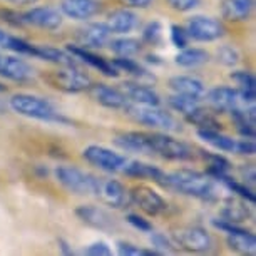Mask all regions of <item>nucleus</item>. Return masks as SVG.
<instances>
[{"mask_svg":"<svg viewBox=\"0 0 256 256\" xmlns=\"http://www.w3.org/2000/svg\"><path fill=\"white\" fill-rule=\"evenodd\" d=\"M164 186L176 192H181L184 196L196 198V200H202V201L216 200L214 180L208 176L206 172L192 171V169H178V171H172L166 174Z\"/></svg>","mask_w":256,"mask_h":256,"instance_id":"1","label":"nucleus"},{"mask_svg":"<svg viewBox=\"0 0 256 256\" xmlns=\"http://www.w3.org/2000/svg\"><path fill=\"white\" fill-rule=\"evenodd\" d=\"M8 108L14 112L26 116L28 119L44 120V122H56V124H70V120L62 116L49 100L38 98L34 94H14L8 99Z\"/></svg>","mask_w":256,"mask_h":256,"instance_id":"2","label":"nucleus"},{"mask_svg":"<svg viewBox=\"0 0 256 256\" xmlns=\"http://www.w3.org/2000/svg\"><path fill=\"white\" fill-rule=\"evenodd\" d=\"M124 112L134 122L148 126V128L156 129V131H164V132L181 131L180 120L171 112L161 109L159 106H139V104L128 102L124 106Z\"/></svg>","mask_w":256,"mask_h":256,"instance_id":"3","label":"nucleus"},{"mask_svg":"<svg viewBox=\"0 0 256 256\" xmlns=\"http://www.w3.org/2000/svg\"><path fill=\"white\" fill-rule=\"evenodd\" d=\"M56 180L66 188L67 191L76 192V194H94L98 190L99 178L89 172L82 171L76 166H57Z\"/></svg>","mask_w":256,"mask_h":256,"instance_id":"4","label":"nucleus"},{"mask_svg":"<svg viewBox=\"0 0 256 256\" xmlns=\"http://www.w3.org/2000/svg\"><path fill=\"white\" fill-rule=\"evenodd\" d=\"M44 79L49 82L54 89L62 90V92H66V94L84 92V90H88L90 88V84H92L90 77L77 69V66L60 67L59 70L49 72Z\"/></svg>","mask_w":256,"mask_h":256,"instance_id":"5","label":"nucleus"},{"mask_svg":"<svg viewBox=\"0 0 256 256\" xmlns=\"http://www.w3.org/2000/svg\"><path fill=\"white\" fill-rule=\"evenodd\" d=\"M151 136V152L168 161H190L194 156L192 149L180 139H174L166 132H149Z\"/></svg>","mask_w":256,"mask_h":256,"instance_id":"6","label":"nucleus"},{"mask_svg":"<svg viewBox=\"0 0 256 256\" xmlns=\"http://www.w3.org/2000/svg\"><path fill=\"white\" fill-rule=\"evenodd\" d=\"M184 30L188 37L196 42H214L220 40L221 37H224L226 27L223 22L214 17L194 16L188 18Z\"/></svg>","mask_w":256,"mask_h":256,"instance_id":"7","label":"nucleus"},{"mask_svg":"<svg viewBox=\"0 0 256 256\" xmlns=\"http://www.w3.org/2000/svg\"><path fill=\"white\" fill-rule=\"evenodd\" d=\"M82 158L88 161L90 166H96L102 169L106 172H122L128 158L122 154L112 151V149L106 146H98V144H90L82 151Z\"/></svg>","mask_w":256,"mask_h":256,"instance_id":"8","label":"nucleus"},{"mask_svg":"<svg viewBox=\"0 0 256 256\" xmlns=\"http://www.w3.org/2000/svg\"><path fill=\"white\" fill-rule=\"evenodd\" d=\"M172 240L178 248L190 253H206L212 248V238L201 226H184L172 233Z\"/></svg>","mask_w":256,"mask_h":256,"instance_id":"9","label":"nucleus"},{"mask_svg":"<svg viewBox=\"0 0 256 256\" xmlns=\"http://www.w3.org/2000/svg\"><path fill=\"white\" fill-rule=\"evenodd\" d=\"M129 201H132L139 210L149 216H159L168 210L166 200L149 186H136L129 192Z\"/></svg>","mask_w":256,"mask_h":256,"instance_id":"10","label":"nucleus"},{"mask_svg":"<svg viewBox=\"0 0 256 256\" xmlns=\"http://www.w3.org/2000/svg\"><path fill=\"white\" fill-rule=\"evenodd\" d=\"M22 20L26 26L42 28V30H56L62 26L64 16L54 7H32L30 10L22 14Z\"/></svg>","mask_w":256,"mask_h":256,"instance_id":"11","label":"nucleus"},{"mask_svg":"<svg viewBox=\"0 0 256 256\" xmlns=\"http://www.w3.org/2000/svg\"><path fill=\"white\" fill-rule=\"evenodd\" d=\"M96 196L100 198V201L106 202L110 208H124L129 202V192L124 184L118 180H102L99 178Z\"/></svg>","mask_w":256,"mask_h":256,"instance_id":"12","label":"nucleus"},{"mask_svg":"<svg viewBox=\"0 0 256 256\" xmlns=\"http://www.w3.org/2000/svg\"><path fill=\"white\" fill-rule=\"evenodd\" d=\"M120 92L126 96L128 102L139 106H161V98L152 88L139 80H128L120 84Z\"/></svg>","mask_w":256,"mask_h":256,"instance_id":"13","label":"nucleus"},{"mask_svg":"<svg viewBox=\"0 0 256 256\" xmlns=\"http://www.w3.org/2000/svg\"><path fill=\"white\" fill-rule=\"evenodd\" d=\"M66 50L70 52V54L74 56L77 60H80V62H84V64L90 66L92 69L99 70L100 74H104L106 77H119L118 67H116L112 62L108 60V59H104V57H100L98 54H94L92 50L86 49V47L69 44V46L66 47Z\"/></svg>","mask_w":256,"mask_h":256,"instance_id":"14","label":"nucleus"},{"mask_svg":"<svg viewBox=\"0 0 256 256\" xmlns=\"http://www.w3.org/2000/svg\"><path fill=\"white\" fill-rule=\"evenodd\" d=\"M238 90L230 88V86H216L211 90H208L206 94V102L216 114L230 112L231 109L238 106Z\"/></svg>","mask_w":256,"mask_h":256,"instance_id":"15","label":"nucleus"},{"mask_svg":"<svg viewBox=\"0 0 256 256\" xmlns=\"http://www.w3.org/2000/svg\"><path fill=\"white\" fill-rule=\"evenodd\" d=\"M0 77L14 82H28L34 77V69L16 56L0 54Z\"/></svg>","mask_w":256,"mask_h":256,"instance_id":"16","label":"nucleus"},{"mask_svg":"<svg viewBox=\"0 0 256 256\" xmlns=\"http://www.w3.org/2000/svg\"><path fill=\"white\" fill-rule=\"evenodd\" d=\"M76 216L82 223L99 231H109L114 228V220L108 211L99 206L82 204L76 210Z\"/></svg>","mask_w":256,"mask_h":256,"instance_id":"17","label":"nucleus"},{"mask_svg":"<svg viewBox=\"0 0 256 256\" xmlns=\"http://www.w3.org/2000/svg\"><path fill=\"white\" fill-rule=\"evenodd\" d=\"M77 38L86 49H99L110 40V30L106 26V22H92L80 28Z\"/></svg>","mask_w":256,"mask_h":256,"instance_id":"18","label":"nucleus"},{"mask_svg":"<svg viewBox=\"0 0 256 256\" xmlns=\"http://www.w3.org/2000/svg\"><path fill=\"white\" fill-rule=\"evenodd\" d=\"M120 174L136 178V180H151L161 186H164V182H166V172H164L162 169H159L158 166H152V164L138 161V159H128Z\"/></svg>","mask_w":256,"mask_h":256,"instance_id":"19","label":"nucleus"},{"mask_svg":"<svg viewBox=\"0 0 256 256\" xmlns=\"http://www.w3.org/2000/svg\"><path fill=\"white\" fill-rule=\"evenodd\" d=\"M100 12L98 0H62L60 14L74 20H88Z\"/></svg>","mask_w":256,"mask_h":256,"instance_id":"20","label":"nucleus"},{"mask_svg":"<svg viewBox=\"0 0 256 256\" xmlns=\"http://www.w3.org/2000/svg\"><path fill=\"white\" fill-rule=\"evenodd\" d=\"M89 96L92 98L96 102L100 104L102 108L108 109H124V106L128 104L126 96L120 92L119 89L110 88L106 84H90Z\"/></svg>","mask_w":256,"mask_h":256,"instance_id":"21","label":"nucleus"},{"mask_svg":"<svg viewBox=\"0 0 256 256\" xmlns=\"http://www.w3.org/2000/svg\"><path fill=\"white\" fill-rule=\"evenodd\" d=\"M114 144L128 152H139V154H152L151 152V136L149 132L129 131L118 134L114 138Z\"/></svg>","mask_w":256,"mask_h":256,"instance_id":"22","label":"nucleus"},{"mask_svg":"<svg viewBox=\"0 0 256 256\" xmlns=\"http://www.w3.org/2000/svg\"><path fill=\"white\" fill-rule=\"evenodd\" d=\"M106 26L109 27L110 34L126 36L139 26V17L136 12L129 10V8H118V10H112L108 16Z\"/></svg>","mask_w":256,"mask_h":256,"instance_id":"23","label":"nucleus"},{"mask_svg":"<svg viewBox=\"0 0 256 256\" xmlns=\"http://www.w3.org/2000/svg\"><path fill=\"white\" fill-rule=\"evenodd\" d=\"M246 204H248V202L243 201L238 196L226 198V200H223V202H221L220 218L224 221H230V223H234V224L244 223L251 214Z\"/></svg>","mask_w":256,"mask_h":256,"instance_id":"24","label":"nucleus"},{"mask_svg":"<svg viewBox=\"0 0 256 256\" xmlns=\"http://www.w3.org/2000/svg\"><path fill=\"white\" fill-rule=\"evenodd\" d=\"M32 57L50 62V64H56L59 67L77 66V59L70 54V52L60 50V49H57V47H50V46H36L34 44V56Z\"/></svg>","mask_w":256,"mask_h":256,"instance_id":"25","label":"nucleus"},{"mask_svg":"<svg viewBox=\"0 0 256 256\" xmlns=\"http://www.w3.org/2000/svg\"><path fill=\"white\" fill-rule=\"evenodd\" d=\"M169 89L174 94L190 96V98L201 99L204 96V84L202 80L192 76H174L169 79Z\"/></svg>","mask_w":256,"mask_h":256,"instance_id":"26","label":"nucleus"},{"mask_svg":"<svg viewBox=\"0 0 256 256\" xmlns=\"http://www.w3.org/2000/svg\"><path fill=\"white\" fill-rule=\"evenodd\" d=\"M254 0H224L221 6V16L228 22L248 20L253 10Z\"/></svg>","mask_w":256,"mask_h":256,"instance_id":"27","label":"nucleus"},{"mask_svg":"<svg viewBox=\"0 0 256 256\" xmlns=\"http://www.w3.org/2000/svg\"><path fill=\"white\" fill-rule=\"evenodd\" d=\"M231 79L238 84V98L246 104H254L256 98V79L248 70L231 72Z\"/></svg>","mask_w":256,"mask_h":256,"instance_id":"28","label":"nucleus"},{"mask_svg":"<svg viewBox=\"0 0 256 256\" xmlns=\"http://www.w3.org/2000/svg\"><path fill=\"white\" fill-rule=\"evenodd\" d=\"M198 138L202 139L206 144H210L214 149H218V151L234 152L236 141L221 131H216V129H198Z\"/></svg>","mask_w":256,"mask_h":256,"instance_id":"29","label":"nucleus"},{"mask_svg":"<svg viewBox=\"0 0 256 256\" xmlns=\"http://www.w3.org/2000/svg\"><path fill=\"white\" fill-rule=\"evenodd\" d=\"M202 159L206 161V174L212 178L214 181H218L221 176L230 174L231 171V162L224 156H221L218 152H210V151H201Z\"/></svg>","mask_w":256,"mask_h":256,"instance_id":"30","label":"nucleus"},{"mask_svg":"<svg viewBox=\"0 0 256 256\" xmlns=\"http://www.w3.org/2000/svg\"><path fill=\"white\" fill-rule=\"evenodd\" d=\"M184 119L186 122L192 124L196 129H216V131H221V122L214 118V114L210 109L202 108V106H198L192 112L184 116Z\"/></svg>","mask_w":256,"mask_h":256,"instance_id":"31","label":"nucleus"},{"mask_svg":"<svg viewBox=\"0 0 256 256\" xmlns=\"http://www.w3.org/2000/svg\"><path fill=\"white\" fill-rule=\"evenodd\" d=\"M112 64L118 67L119 72H126V74L132 76L134 79L142 82V80H148V82H152L154 80V76L149 74V72L144 69L142 66H139V62H136L131 57H120L118 56L116 59L110 60Z\"/></svg>","mask_w":256,"mask_h":256,"instance_id":"32","label":"nucleus"},{"mask_svg":"<svg viewBox=\"0 0 256 256\" xmlns=\"http://www.w3.org/2000/svg\"><path fill=\"white\" fill-rule=\"evenodd\" d=\"M226 243L240 254H254L256 251V238L248 230L238 234H226Z\"/></svg>","mask_w":256,"mask_h":256,"instance_id":"33","label":"nucleus"},{"mask_svg":"<svg viewBox=\"0 0 256 256\" xmlns=\"http://www.w3.org/2000/svg\"><path fill=\"white\" fill-rule=\"evenodd\" d=\"M210 60V54L204 49H198V47H184L181 49V52L174 57V62L181 67H188V69H192V67H200L202 64Z\"/></svg>","mask_w":256,"mask_h":256,"instance_id":"34","label":"nucleus"},{"mask_svg":"<svg viewBox=\"0 0 256 256\" xmlns=\"http://www.w3.org/2000/svg\"><path fill=\"white\" fill-rule=\"evenodd\" d=\"M108 44L110 47V50H112L116 56H120V57H132L139 54L142 49V42L134 37H119V38H114V40H109Z\"/></svg>","mask_w":256,"mask_h":256,"instance_id":"35","label":"nucleus"},{"mask_svg":"<svg viewBox=\"0 0 256 256\" xmlns=\"http://www.w3.org/2000/svg\"><path fill=\"white\" fill-rule=\"evenodd\" d=\"M218 181L224 188H228V190L233 192V194H236L238 198H241L243 201L248 202V204H254V202H256V196H254L253 190H251L248 184H244V182H241L238 180H233V178H231L230 174L221 176Z\"/></svg>","mask_w":256,"mask_h":256,"instance_id":"36","label":"nucleus"},{"mask_svg":"<svg viewBox=\"0 0 256 256\" xmlns=\"http://www.w3.org/2000/svg\"><path fill=\"white\" fill-rule=\"evenodd\" d=\"M231 119H233V124L236 126V131L241 138L244 139H254V124L246 118V112L241 110L238 106L234 109L230 110Z\"/></svg>","mask_w":256,"mask_h":256,"instance_id":"37","label":"nucleus"},{"mask_svg":"<svg viewBox=\"0 0 256 256\" xmlns=\"http://www.w3.org/2000/svg\"><path fill=\"white\" fill-rule=\"evenodd\" d=\"M168 104L171 109H174L176 112H180L182 118L192 112L200 104V99L196 98H190V96H181V94H172L168 98Z\"/></svg>","mask_w":256,"mask_h":256,"instance_id":"38","label":"nucleus"},{"mask_svg":"<svg viewBox=\"0 0 256 256\" xmlns=\"http://www.w3.org/2000/svg\"><path fill=\"white\" fill-rule=\"evenodd\" d=\"M116 248H118V253L120 256H161L156 250H152V248H141V246L128 243V241H119Z\"/></svg>","mask_w":256,"mask_h":256,"instance_id":"39","label":"nucleus"},{"mask_svg":"<svg viewBox=\"0 0 256 256\" xmlns=\"http://www.w3.org/2000/svg\"><path fill=\"white\" fill-rule=\"evenodd\" d=\"M162 38V26L161 22L158 20H152L149 22L146 27L142 28V38L141 42L144 44H149V46H158Z\"/></svg>","mask_w":256,"mask_h":256,"instance_id":"40","label":"nucleus"},{"mask_svg":"<svg viewBox=\"0 0 256 256\" xmlns=\"http://www.w3.org/2000/svg\"><path fill=\"white\" fill-rule=\"evenodd\" d=\"M6 49L16 52V54H18V56H28V57L34 56V44L24 40V38H20V37H16V36L7 37Z\"/></svg>","mask_w":256,"mask_h":256,"instance_id":"41","label":"nucleus"},{"mask_svg":"<svg viewBox=\"0 0 256 256\" xmlns=\"http://www.w3.org/2000/svg\"><path fill=\"white\" fill-rule=\"evenodd\" d=\"M152 233V231H151ZM151 248L156 250L159 254H166V253H176L178 246L162 233H152L151 234Z\"/></svg>","mask_w":256,"mask_h":256,"instance_id":"42","label":"nucleus"},{"mask_svg":"<svg viewBox=\"0 0 256 256\" xmlns=\"http://www.w3.org/2000/svg\"><path fill=\"white\" fill-rule=\"evenodd\" d=\"M218 62L226 67H234L240 62V52L233 46H221L216 52Z\"/></svg>","mask_w":256,"mask_h":256,"instance_id":"43","label":"nucleus"},{"mask_svg":"<svg viewBox=\"0 0 256 256\" xmlns=\"http://www.w3.org/2000/svg\"><path fill=\"white\" fill-rule=\"evenodd\" d=\"M169 38H171V44L180 50L190 44V37H188L184 27L181 26H171V28H169Z\"/></svg>","mask_w":256,"mask_h":256,"instance_id":"44","label":"nucleus"},{"mask_svg":"<svg viewBox=\"0 0 256 256\" xmlns=\"http://www.w3.org/2000/svg\"><path fill=\"white\" fill-rule=\"evenodd\" d=\"M82 253L88 256H109L112 254V250H110V246L106 241H94L89 246H86L82 250Z\"/></svg>","mask_w":256,"mask_h":256,"instance_id":"45","label":"nucleus"},{"mask_svg":"<svg viewBox=\"0 0 256 256\" xmlns=\"http://www.w3.org/2000/svg\"><path fill=\"white\" fill-rule=\"evenodd\" d=\"M0 20H4L12 27H26V24L22 20V14L10 10V8H0Z\"/></svg>","mask_w":256,"mask_h":256,"instance_id":"46","label":"nucleus"},{"mask_svg":"<svg viewBox=\"0 0 256 256\" xmlns=\"http://www.w3.org/2000/svg\"><path fill=\"white\" fill-rule=\"evenodd\" d=\"M126 221H128L131 226H134L136 230L142 231V233H151L152 231V224L149 223V220L142 218V216L136 214V212H131V214L126 216Z\"/></svg>","mask_w":256,"mask_h":256,"instance_id":"47","label":"nucleus"},{"mask_svg":"<svg viewBox=\"0 0 256 256\" xmlns=\"http://www.w3.org/2000/svg\"><path fill=\"white\" fill-rule=\"evenodd\" d=\"M166 2L176 12H190L200 6V0H166Z\"/></svg>","mask_w":256,"mask_h":256,"instance_id":"48","label":"nucleus"},{"mask_svg":"<svg viewBox=\"0 0 256 256\" xmlns=\"http://www.w3.org/2000/svg\"><path fill=\"white\" fill-rule=\"evenodd\" d=\"M256 151V146H254V141L253 139H241V141H236V146H234V152L241 154V156H253Z\"/></svg>","mask_w":256,"mask_h":256,"instance_id":"49","label":"nucleus"},{"mask_svg":"<svg viewBox=\"0 0 256 256\" xmlns=\"http://www.w3.org/2000/svg\"><path fill=\"white\" fill-rule=\"evenodd\" d=\"M240 172H241V178H243V182H244V184H251V186H253L254 184V168L253 166H243V168H241L240 169Z\"/></svg>","mask_w":256,"mask_h":256,"instance_id":"50","label":"nucleus"},{"mask_svg":"<svg viewBox=\"0 0 256 256\" xmlns=\"http://www.w3.org/2000/svg\"><path fill=\"white\" fill-rule=\"evenodd\" d=\"M129 8H148L152 4V0H120Z\"/></svg>","mask_w":256,"mask_h":256,"instance_id":"51","label":"nucleus"},{"mask_svg":"<svg viewBox=\"0 0 256 256\" xmlns=\"http://www.w3.org/2000/svg\"><path fill=\"white\" fill-rule=\"evenodd\" d=\"M57 243H59V250H60V253H62V254H74V253H76V251L72 250V246H70L69 243H67L66 240L59 238V240H57Z\"/></svg>","mask_w":256,"mask_h":256,"instance_id":"52","label":"nucleus"},{"mask_svg":"<svg viewBox=\"0 0 256 256\" xmlns=\"http://www.w3.org/2000/svg\"><path fill=\"white\" fill-rule=\"evenodd\" d=\"M0 2H7L12 4V6H18V7H26V6H34L38 0H0Z\"/></svg>","mask_w":256,"mask_h":256,"instance_id":"53","label":"nucleus"},{"mask_svg":"<svg viewBox=\"0 0 256 256\" xmlns=\"http://www.w3.org/2000/svg\"><path fill=\"white\" fill-rule=\"evenodd\" d=\"M7 37H8V34H6L0 28V47H4L6 49V42H7Z\"/></svg>","mask_w":256,"mask_h":256,"instance_id":"54","label":"nucleus"},{"mask_svg":"<svg viewBox=\"0 0 256 256\" xmlns=\"http://www.w3.org/2000/svg\"><path fill=\"white\" fill-rule=\"evenodd\" d=\"M159 57L158 56H146V60L149 64H161V60H158Z\"/></svg>","mask_w":256,"mask_h":256,"instance_id":"55","label":"nucleus"},{"mask_svg":"<svg viewBox=\"0 0 256 256\" xmlns=\"http://www.w3.org/2000/svg\"><path fill=\"white\" fill-rule=\"evenodd\" d=\"M7 110V106H6V102L4 100H0V114H4Z\"/></svg>","mask_w":256,"mask_h":256,"instance_id":"56","label":"nucleus"},{"mask_svg":"<svg viewBox=\"0 0 256 256\" xmlns=\"http://www.w3.org/2000/svg\"><path fill=\"white\" fill-rule=\"evenodd\" d=\"M6 89H7V88H6V86H4V84H2V82H0V92H4V90H6Z\"/></svg>","mask_w":256,"mask_h":256,"instance_id":"57","label":"nucleus"}]
</instances>
